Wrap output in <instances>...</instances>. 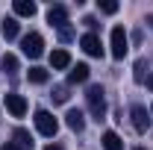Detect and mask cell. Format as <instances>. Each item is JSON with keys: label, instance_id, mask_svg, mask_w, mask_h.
<instances>
[{"label": "cell", "instance_id": "cell-27", "mask_svg": "<svg viewBox=\"0 0 153 150\" xmlns=\"http://www.w3.org/2000/svg\"><path fill=\"white\" fill-rule=\"evenodd\" d=\"M150 115H153V109H150Z\"/></svg>", "mask_w": 153, "mask_h": 150}, {"label": "cell", "instance_id": "cell-22", "mask_svg": "<svg viewBox=\"0 0 153 150\" xmlns=\"http://www.w3.org/2000/svg\"><path fill=\"white\" fill-rule=\"evenodd\" d=\"M144 24H147V27L153 30V12H147V18H144Z\"/></svg>", "mask_w": 153, "mask_h": 150}, {"label": "cell", "instance_id": "cell-6", "mask_svg": "<svg viewBox=\"0 0 153 150\" xmlns=\"http://www.w3.org/2000/svg\"><path fill=\"white\" fill-rule=\"evenodd\" d=\"M133 127L138 132H147L150 130V115H147V109H144V106H133Z\"/></svg>", "mask_w": 153, "mask_h": 150}, {"label": "cell", "instance_id": "cell-18", "mask_svg": "<svg viewBox=\"0 0 153 150\" xmlns=\"http://www.w3.org/2000/svg\"><path fill=\"white\" fill-rule=\"evenodd\" d=\"M97 6H100L103 15H115V12H118V3H115V0H97Z\"/></svg>", "mask_w": 153, "mask_h": 150}, {"label": "cell", "instance_id": "cell-21", "mask_svg": "<svg viewBox=\"0 0 153 150\" xmlns=\"http://www.w3.org/2000/svg\"><path fill=\"white\" fill-rule=\"evenodd\" d=\"M135 79L144 82V62H135Z\"/></svg>", "mask_w": 153, "mask_h": 150}, {"label": "cell", "instance_id": "cell-24", "mask_svg": "<svg viewBox=\"0 0 153 150\" xmlns=\"http://www.w3.org/2000/svg\"><path fill=\"white\" fill-rule=\"evenodd\" d=\"M0 150H21V147H18V144H3Z\"/></svg>", "mask_w": 153, "mask_h": 150}, {"label": "cell", "instance_id": "cell-10", "mask_svg": "<svg viewBox=\"0 0 153 150\" xmlns=\"http://www.w3.org/2000/svg\"><path fill=\"white\" fill-rule=\"evenodd\" d=\"M50 65H53L56 71L68 68V65H71V53H68V50H53V53H50Z\"/></svg>", "mask_w": 153, "mask_h": 150}, {"label": "cell", "instance_id": "cell-9", "mask_svg": "<svg viewBox=\"0 0 153 150\" xmlns=\"http://www.w3.org/2000/svg\"><path fill=\"white\" fill-rule=\"evenodd\" d=\"M65 121H68V127H71L74 132H82V130H85V118H82V112H79V109H68Z\"/></svg>", "mask_w": 153, "mask_h": 150}, {"label": "cell", "instance_id": "cell-3", "mask_svg": "<svg viewBox=\"0 0 153 150\" xmlns=\"http://www.w3.org/2000/svg\"><path fill=\"white\" fill-rule=\"evenodd\" d=\"M21 50H24L30 59H38L41 53H44V38L38 36V33H30V36H24V38H21Z\"/></svg>", "mask_w": 153, "mask_h": 150}, {"label": "cell", "instance_id": "cell-15", "mask_svg": "<svg viewBox=\"0 0 153 150\" xmlns=\"http://www.w3.org/2000/svg\"><path fill=\"white\" fill-rule=\"evenodd\" d=\"M3 38H6V41L18 38V21H15V18H6V21H3Z\"/></svg>", "mask_w": 153, "mask_h": 150}, {"label": "cell", "instance_id": "cell-11", "mask_svg": "<svg viewBox=\"0 0 153 150\" xmlns=\"http://www.w3.org/2000/svg\"><path fill=\"white\" fill-rule=\"evenodd\" d=\"M103 150H124V141H121V135L112 130L103 132Z\"/></svg>", "mask_w": 153, "mask_h": 150}, {"label": "cell", "instance_id": "cell-13", "mask_svg": "<svg viewBox=\"0 0 153 150\" xmlns=\"http://www.w3.org/2000/svg\"><path fill=\"white\" fill-rule=\"evenodd\" d=\"M85 79H88V65H82V62H79V65H74V68H71V74H68V82H85Z\"/></svg>", "mask_w": 153, "mask_h": 150}, {"label": "cell", "instance_id": "cell-12", "mask_svg": "<svg viewBox=\"0 0 153 150\" xmlns=\"http://www.w3.org/2000/svg\"><path fill=\"white\" fill-rule=\"evenodd\" d=\"M12 9H15V15H24V18H33L36 15V3L33 0H15Z\"/></svg>", "mask_w": 153, "mask_h": 150}, {"label": "cell", "instance_id": "cell-4", "mask_svg": "<svg viewBox=\"0 0 153 150\" xmlns=\"http://www.w3.org/2000/svg\"><path fill=\"white\" fill-rule=\"evenodd\" d=\"M127 50H130V44H127V33H124V27H115V30H112V56L115 59H124V56H127Z\"/></svg>", "mask_w": 153, "mask_h": 150}, {"label": "cell", "instance_id": "cell-23", "mask_svg": "<svg viewBox=\"0 0 153 150\" xmlns=\"http://www.w3.org/2000/svg\"><path fill=\"white\" fill-rule=\"evenodd\" d=\"M144 82H147V88L153 91V74H147V79H144Z\"/></svg>", "mask_w": 153, "mask_h": 150}, {"label": "cell", "instance_id": "cell-8", "mask_svg": "<svg viewBox=\"0 0 153 150\" xmlns=\"http://www.w3.org/2000/svg\"><path fill=\"white\" fill-rule=\"evenodd\" d=\"M47 21H50L56 30L68 27V9H65V6H50V12H47Z\"/></svg>", "mask_w": 153, "mask_h": 150}, {"label": "cell", "instance_id": "cell-14", "mask_svg": "<svg viewBox=\"0 0 153 150\" xmlns=\"http://www.w3.org/2000/svg\"><path fill=\"white\" fill-rule=\"evenodd\" d=\"M15 144H18L21 150H33V135L27 130H15Z\"/></svg>", "mask_w": 153, "mask_h": 150}, {"label": "cell", "instance_id": "cell-1", "mask_svg": "<svg viewBox=\"0 0 153 150\" xmlns=\"http://www.w3.org/2000/svg\"><path fill=\"white\" fill-rule=\"evenodd\" d=\"M85 103H88V109H91V115H94L97 121L106 115V97H103V88L100 85H91L85 91Z\"/></svg>", "mask_w": 153, "mask_h": 150}, {"label": "cell", "instance_id": "cell-20", "mask_svg": "<svg viewBox=\"0 0 153 150\" xmlns=\"http://www.w3.org/2000/svg\"><path fill=\"white\" fill-rule=\"evenodd\" d=\"M59 38H62V41H71V38H74V30H71V27H62V30H59Z\"/></svg>", "mask_w": 153, "mask_h": 150}, {"label": "cell", "instance_id": "cell-26", "mask_svg": "<svg viewBox=\"0 0 153 150\" xmlns=\"http://www.w3.org/2000/svg\"><path fill=\"white\" fill-rule=\"evenodd\" d=\"M135 150H144V147H135Z\"/></svg>", "mask_w": 153, "mask_h": 150}, {"label": "cell", "instance_id": "cell-19", "mask_svg": "<svg viewBox=\"0 0 153 150\" xmlns=\"http://www.w3.org/2000/svg\"><path fill=\"white\" fill-rule=\"evenodd\" d=\"M50 97H53V103H68V88H65V85H56Z\"/></svg>", "mask_w": 153, "mask_h": 150}, {"label": "cell", "instance_id": "cell-7", "mask_svg": "<svg viewBox=\"0 0 153 150\" xmlns=\"http://www.w3.org/2000/svg\"><path fill=\"white\" fill-rule=\"evenodd\" d=\"M6 109L15 115V118H24L27 115V100L21 94H6Z\"/></svg>", "mask_w": 153, "mask_h": 150}, {"label": "cell", "instance_id": "cell-17", "mask_svg": "<svg viewBox=\"0 0 153 150\" xmlns=\"http://www.w3.org/2000/svg\"><path fill=\"white\" fill-rule=\"evenodd\" d=\"M0 65H3V71H6V74H15V71H18V56H12V53H6Z\"/></svg>", "mask_w": 153, "mask_h": 150}, {"label": "cell", "instance_id": "cell-25", "mask_svg": "<svg viewBox=\"0 0 153 150\" xmlns=\"http://www.w3.org/2000/svg\"><path fill=\"white\" fill-rule=\"evenodd\" d=\"M44 150H62V144H50V147H44Z\"/></svg>", "mask_w": 153, "mask_h": 150}, {"label": "cell", "instance_id": "cell-16", "mask_svg": "<svg viewBox=\"0 0 153 150\" xmlns=\"http://www.w3.org/2000/svg\"><path fill=\"white\" fill-rule=\"evenodd\" d=\"M30 82H36V85H41V82H47V71L44 68H30Z\"/></svg>", "mask_w": 153, "mask_h": 150}, {"label": "cell", "instance_id": "cell-5", "mask_svg": "<svg viewBox=\"0 0 153 150\" xmlns=\"http://www.w3.org/2000/svg\"><path fill=\"white\" fill-rule=\"evenodd\" d=\"M79 44H82V50L88 53V56H103V44H100V38L94 33H85V36L79 38Z\"/></svg>", "mask_w": 153, "mask_h": 150}, {"label": "cell", "instance_id": "cell-2", "mask_svg": "<svg viewBox=\"0 0 153 150\" xmlns=\"http://www.w3.org/2000/svg\"><path fill=\"white\" fill-rule=\"evenodd\" d=\"M36 130L41 132V135H47V138H53V135L59 132V121H56L50 112L38 109V112H36Z\"/></svg>", "mask_w": 153, "mask_h": 150}]
</instances>
